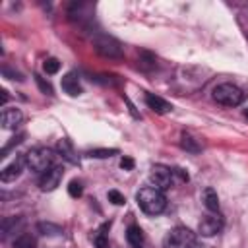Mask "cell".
<instances>
[{"mask_svg":"<svg viewBox=\"0 0 248 248\" xmlns=\"http://www.w3.org/2000/svg\"><path fill=\"white\" fill-rule=\"evenodd\" d=\"M136 202L140 205V209L147 215H159L163 213V209L167 207V198L161 190L153 188V186H145L136 194Z\"/></svg>","mask_w":248,"mask_h":248,"instance_id":"cell-1","label":"cell"},{"mask_svg":"<svg viewBox=\"0 0 248 248\" xmlns=\"http://www.w3.org/2000/svg\"><path fill=\"white\" fill-rule=\"evenodd\" d=\"M202 198H203V203L209 211H219V196L213 188H205Z\"/></svg>","mask_w":248,"mask_h":248,"instance_id":"cell-14","label":"cell"},{"mask_svg":"<svg viewBox=\"0 0 248 248\" xmlns=\"http://www.w3.org/2000/svg\"><path fill=\"white\" fill-rule=\"evenodd\" d=\"M126 240L132 248H141L143 246V231L138 225H130L126 229Z\"/></svg>","mask_w":248,"mask_h":248,"instance_id":"cell-13","label":"cell"},{"mask_svg":"<svg viewBox=\"0 0 248 248\" xmlns=\"http://www.w3.org/2000/svg\"><path fill=\"white\" fill-rule=\"evenodd\" d=\"M196 242V234L186 227H176L165 236V248H190Z\"/></svg>","mask_w":248,"mask_h":248,"instance_id":"cell-4","label":"cell"},{"mask_svg":"<svg viewBox=\"0 0 248 248\" xmlns=\"http://www.w3.org/2000/svg\"><path fill=\"white\" fill-rule=\"evenodd\" d=\"M108 200H110L114 205H122V203L126 202V200H124V196H122L118 190H110V192H108Z\"/></svg>","mask_w":248,"mask_h":248,"instance_id":"cell-22","label":"cell"},{"mask_svg":"<svg viewBox=\"0 0 248 248\" xmlns=\"http://www.w3.org/2000/svg\"><path fill=\"white\" fill-rule=\"evenodd\" d=\"M62 89L68 93V95H72V97H78V95H81V85H79V79H78V76L74 74V72H70V74H66L64 78H62Z\"/></svg>","mask_w":248,"mask_h":248,"instance_id":"cell-12","label":"cell"},{"mask_svg":"<svg viewBox=\"0 0 248 248\" xmlns=\"http://www.w3.org/2000/svg\"><path fill=\"white\" fill-rule=\"evenodd\" d=\"M12 246H14V248H37V238H35L31 232H23V234H19V236L14 240Z\"/></svg>","mask_w":248,"mask_h":248,"instance_id":"cell-15","label":"cell"},{"mask_svg":"<svg viewBox=\"0 0 248 248\" xmlns=\"http://www.w3.org/2000/svg\"><path fill=\"white\" fill-rule=\"evenodd\" d=\"M35 81L39 83V87H41L43 93H46V95H52V93H54V91H52V85H50L48 81H45L41 76H35Z\"/></svg>","mask_w":248,"mask_h":248,"instance_id":"cell-21","label":"cell"},{"mask_svg":"<svg viewBox=\"0 0 248 248\" xmlns=\"http://www.w3.org/2000/svg\"><path fill=\"white\" fill-rule=\"evenodd\" d=\"M93 48L105 56V58H120L122 56V46L116 39L108 37V35H99L93 39Z\"/></svg>","mask_w":248,"mask_h":248,"instance_id":"cell-5","label":"cell"},{"mask_svg":"<svg viewBox=\"0 0 248 248\" xmlns=\"http://www.w3.org/2000/svg\"><path fill=\"white\" fill-rule=\"evenodd\" d=\"M145 103H147V107H149L153 112H157V114H167V112L172 108L169 101H165L163 97L153 95V93H147V95H145Z\"/></svg>","mask_w":248,"mask_h":248,"instance_id":"cell-11","label":"cell"},{"mask_svg":"<svg viewBox=\"0 0 248 248\" xmlns=\"http://www.w3.org/2000/svg\"><path fill=\"white\" fill-rule=\"evenodd\" d=\"M200 234L202 236H213L217 232H221L223 229V219L217 215V213H211V215H205L202 221H200Z\"/></svg>","mask_w":248,"mask_h":248,"instance_id":"cell-9","label":"cell"},{"mask_svg":"<svg viewBox=\"0 0 248 248\" xmlns=\"http://www.w3.org/2000/svg\"><path fill=\"white\" fill-rule=\"evenodd\" d=\"M180 147L186 149V151H190V153H198L202 149V145L198 143V140L192 138L190 134H182L180 136Z\"/></svg>","mask_w":248,"mask_h":248,"instance_id":"cell-16","label":"cell"},{"mask_svg":"<svg viewBox=\"0 0 248 248\" xmlns=\"http://www.w3.org/2000/svg\"><path fill=\"white\" fill-rule=\"evenodd\" d=\"M81 192H83V188H81V182H78V180H72V182H70V186H68V194H70L72 198H79V196H81Z\"/></svg>","mask_w":248,"mask_h":248,"instance_id":"cell-20","label":"cell"},{"mask_svg":"<svg viewBox=\"0 0 248 248\" xmlns=\"http://www.w3.org/2000/svg\"><path fill=\"white\" fill-rule=\"evenodd\" d=\"M8 103V91H2V105Z\"/></svg>","mask_w":248,"mask_h":248,"instance_id":"cell-26","label":"cell"},{"mask_svg":"<svg viewBox=\"0 0 248 248\" xmlns=\"http://www.w3.org/2000/svg\"><path fill=\"white\" fill-rule=\"evenodd\" d=\"M25 165L33 172H46L50 167H54V151L48 147H33L25 153Z\"/></svg>","mask_w":248,"mask_h":248,"instance_id":"cell-2","label":"cell"},{"mask_svg":"<svg viewBox=\"0 0 248 248\" xmlns=\"http://www.w3.org/2000/svg\"><path fill=\"white\" fill-rule=\"evenodd\" d=\"M172 170H174V176H178V180H182V182L188 180V174H186L182 169H172Z\"/></svg>","mask_w":248,"mask_h":248,"instance_id":"cell-25","label":"cell"},{"mask_svg":"<svg viewBox=\"0 0 248 248\" xmlns=\"http://www.w3.org/2000/svg\"><path fill=\"white\" fill-rule=\"evenodd\" d=\"M118 149H91L87 151V157H95V159H107V157H112L116 155Z\"/></svg>","mask_w":248,"mask_h":248,"instance_id":"cell-17","label":"cell"},{"mask_svg":"<svg viewBox=\"0 0 248 248\" xmlns=\"http://www.w3.org/2000/svg\"><path fill=\"white\" fill-rule=\"evenodd\" d=\"M190 248H205V246H203V244H200V242H198V240H196V242H194V244H192V246H190Z\"/></svg>","mask_w":248,"mask_h":248,"instance_id":"cell-27","label":"cell"},{"mask_svg":"<svg viewBox=\"0 0 248 248\" xmlns=\"http://www.w3.org/2000/svg\"><path fill=\"white\" fill-rule=\"evenodd\" d=\"M244 114H246V118H248V110H246V112H244Z\"/></svg>","mask_w":248,"mask_h":248,"instance_id":"cell-28","label":"cell"},{"mask_svg":"<svg viewBox=\"0 0 248 248\" xmlns=\"http://www.w3.org/2000/svg\"><path fill=\"white\" fill-rule=\"evenodd\" d=\"M37 229H39L43 234H58V232H60V227H58V225H52V223H39Z\"/></svg>","mask_w":248,"mask_h":248,"instance_id":"cell-19","label":"cell"},{"mask_svg":"<svg viewBox=\"0 0 248 248\" xmlns=\"http://www.w3.org/2000/svg\"><path fill=\"white\" fill-rule=\"evenodd\" d=\"M2 74H4L6 78H10V79H17V81H21V79H23V76H21L19 72H12L10 68H4V70H2Z\"/></svg>","mask_w":248,"mask_h":248,"instance_id":"cell-23","label":"cell"},{"mask_svg":"<svg viewBox=\"0 0 248 248\" xmlns=\"http://www.w3.org/2000/svg\"><path fill=\"white\" fill-rule=\"evenodd\" d=\"M120 167H122L124 170H132V169H134V161H132L130 157H122V159H120Z\"/></svg>","mask_w":248,"mask_h":248,"instance_id":"cell-24","label":"cell"},{"mask_svg":"<svg viewBox=\"0 0 248 248\" xmlns=\"http://www.w3.org/2000/svg\"><path fill=\"white\" fill-rule=\"evenodd\" d=\"M23 120V114L19 108H4L2 110V116H0V124L4 130H14L21 124Z\"/></svg>","mask_w":248,"mask_h":248,"instance_id":"cell-10","label":"cell"},{"mask_svg":"<svg viewBox=\"0 0 248 248\" xmlns=\"http://www.w3.org/2000/svg\"><path fill=\"white\" fill-rule=\"evenodd\" d=\"M149 180L153 184V188L157 190H169L172 184H174V170L165 167V165H155L149 172Z\"/></svg>","mask_w":248,"mask_h":248,"instance_id":"cell-6","label":"cell"},{"mask_svg":"<svg viewBox=\"0 0 248 248\" xmlns=\"http://www.w3.org/2000/svg\"><path fill=\"white\" fill-rule=\"evenodd\" d=\"M43 70H45L46 74H56V72L60 70V62H58L56 58H46V60L43 62Z\"/></svg>","mask_w":248,"mask_h":248,"instance_id":"cell-18","label":"cell"},{"mask_svg":"<svg viewBox=\"0 0 248 248\" xmlns=\"http://www.w3.org/2000/svg\"><path fill=\"white\" fill-rule=\"evenodd\" d=\"M244 97H246V93L234 83H219L213 89V101H217L219 105H225V107H236L244 101Z\"/></svg>","mask_w":248,"mask_h":248,"instance_id":"cell-3","label":"cell"},{"mask_svg":"<svg viewBox=\"0 0 248 248\" xmlns=\"http://www.w3.org/2000/svg\"><path fill=\"white\" fill-rule=\"evenodd\" d=\"M62 176H64V169L54 165V167H50L46 172H43L39 176V188L43 192H50V190H54L62 182Z\"/></svg>","mask_w":248,"mask_h":248,"instance_id":"cell-7","label":"cell"},{"mask_svg":"<svg viewBox=\"0 0 248 248\" xmlns=\"http://www.w3.org/2000/svg\"><path fill=\"white\" fill-rule=\"evenodd\" d=\"M25 167V155H17L10 165H6L0 172V180L2 182H14L16 178H19L21 170Z\"/></svg>","mask_w":248,"mask_h":248,"instance_id":"cell-8","label":"cell"}]
</instances>
